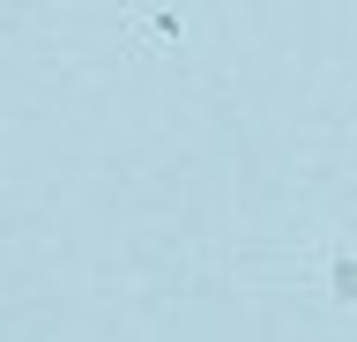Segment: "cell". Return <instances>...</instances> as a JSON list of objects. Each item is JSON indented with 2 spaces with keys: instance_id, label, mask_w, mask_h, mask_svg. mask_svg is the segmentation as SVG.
Wrapping results in <instances>:
<instances>
[{
  "instance_id": "1",
  "label": "cell",
  "mask_w": 357,
  "mask_h": 342,
  "mask_svg": "<svg viewBox=\"0 0 357 342\" xmlns=\"http://www.w3.org/2000/svg\"><path fill=\"white\" fill-rule=\"evenodd\" d=\"M134 30L156 38V45H178V38H186V15H172V8H164V15H134Z\"/></svg>"
}]
</instances>
